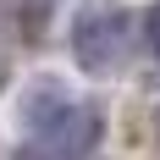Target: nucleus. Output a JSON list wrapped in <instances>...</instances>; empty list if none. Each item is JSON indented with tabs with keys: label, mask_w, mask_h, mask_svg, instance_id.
I'll return each instance as SVG.
<instances>
[{
	"label": "nucleus",
	"mask_w": 160,
	"mask_h": 160,
	"mask_svg": "<svg viewBox=\"0 0 160 160\" xmlns=\"http://www.w3.org/2000/svg\"><path fill=\"white\" fill-rule=\"evenodd\" d=\"M99 138V116L88 105H66L61 94L28 99V144L17 160H83Z\"/></svg>",
	"instance_id": "obj_1"
},
{
	"label": "nucleus",
	"mask_w": 160,
	"mask_h": 160,
	"mask_svg": "<svg viewBox=\"0 0 160 160\" xmlns=\"http://www.w3.org/2000/svg\"><path fill=\"white\" fill-rule=\"evenodd\" d=\"M72 50L88 72H105L122 55V17H83L78 33H72Z\"/></svg>",
	"instance_id": "obj_2"
},
{
	"label": "nucleus",
	"mask_w": 160,
	"mask_h": 160,
	"mask_svg": "<svg viewBox=\"0 0 160 160\" xmlns=\"http://www.w3.org/2000/svg\"><path fill=\"white\" fill-rule=\"evenodd\" d=\"M149 39H155V50H160V17H155V22H149Z\"/></svg>",
	"instance_id": "obj_3"
}]
</instances>
